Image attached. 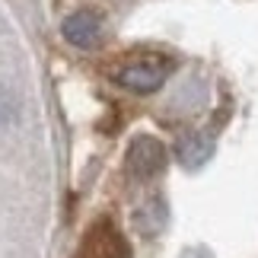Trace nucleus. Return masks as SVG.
I'll return each instance as SVG.
<instances>
[{
	"mask_svg": "<svg viewBox=\"0 0 258 258\" xmlns=\"http://www.w3.org/2000/svg\"><path fill=\"white\" fill-rule=\"evenodd\" d=\"M127 169L134 178H153L166 169V147L150 134L134 137L127 147Z\"/></svg>",
	"mask_w": 258,
	"mask_h": 258,
	"instance_id": "nucleus-1",
	"label": "nucleus"
},
{
	"mask_svg": "<svg viewBox=\"0 0 258 258\" xmlns=\"http://www.w3.org/2000/svg\"><path fill=\"white\" fill-rule=\"evenodd\" d=\"M166 77H169V64H163L160 57H147V61H134L118 71V83L131 93H156Z\"/></svg>",
	"mask_w": 258,
	"mask_h": 258,
	"instance_id": "nucleus-2",
	"label": "nucleus"
},
{
	"mask_svg": "<svg viewBox=\"0 0 258 258\" xmlns=\"http://www.w3.org/2000/svg\"><path fill=\"white\" fill-rule=\"evenodd\" d=\"M61 32L67 38V45H74V48H96L102 42V16H99L96 10L71 13L61 23Z\"/></svg>",
	"mask_w": 258,
	"mask_h": 258,
	"instance_id": "nucleus-3",
	"label": "nucleus"
},
{
	"mask_svg": "<svg viewBox=\"0 0 258 258\" xmlns=\"http://www.w3.org/2000/svg\"><path fill=\"white\" fill-rule=\"evenodd\" d=\"M83 255L86 258H127V242L118 236L115 226L102 223V226H96V230L86 236Z\"/></svg>",
	"mask_w": 258,
	"mask_h": 258,
	"instance_id": "nucleus-4",
	"label": "nucleus"
},
{
	"mask_svg": "<svg viewBox=\"0 0 258 258\" xmlns=\"http://www.w3.org/2000/svg\"><path fill=\"white\" fill-rule=\"evenodd\" d=\"M175 153H178V163L185 169H198V166H204L214 156V137L211 134H185L178 141Z\"/></svg>",
	"mask_w": 258,
	"mask_h": 258,
	"instance_id": "nucleus-5",
	"label": "nucleus"
},
{
	"mask_svg": "<svg viewBox=\"0 0 258 258\" xmlns=\"http://www.w3.org/2000/svg\"><path fill=\"white\" fill-rule=\"evenodd\" d=\"M134 223L144 236H156L166 226V201L163 198H147L134 211Z\"/></svg>",
	"mask_w": 258,
	"mask_h": 258,
	"instance_id": "nucleus-6",
	"label": "nucleus"
},
{
	"mask_svg": "<svg viewBox=\"0 0 258 258\" xmlns=\"http://www.w3.org/2000/svg\"><path fill=\"white\" fill-rule=\"evenodd\" d=\"M13 118V102H10L7 89H0V121H10Z\"/></svg>",
	"mask_w": 258,
	"mask_h": 258,
	"instance_id": "nucleus-7",
	"label": "nucleus"
}]
</instances>
